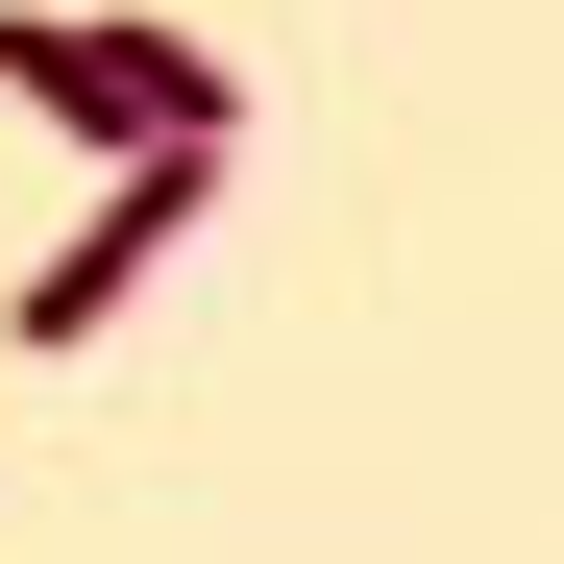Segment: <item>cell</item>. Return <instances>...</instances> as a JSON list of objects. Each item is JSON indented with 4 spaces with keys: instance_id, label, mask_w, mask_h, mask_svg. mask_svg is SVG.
Listing matches in <instances>:
<instances>
[{
    "instance_id": "obj_2",
    "label": "cell",
    "mask_w": 564,
    "mask_h": 564,
    "mask_svg": "<svg viewBox=\"0 0 564 564\" xmlns=\"http://www.w3.org/2000/svg\"><path fill=\"white\" fill-rule=\"evenodd\" d=\"M197 197H221V148H148V172H123V197H99V221H74V246L25 270V295H0V319H25V344H99V319L148 295V270H172V246H197Z\"/></svg>"
},
{
    "instance_id": "obj_1",
    "label": "cell",
    "mask_w": 564,
    "mask_h": 564,
    "mask_svg": "<svg viewBox=\"0 0 564 564\" xmlns=\"http://www.w3.org/2000/svg\"><path fill=\"white\" fill-rule=\"evenodd\" d=\"M0 99L25 123H74V148H246V74L197 50V25H74V0H0Z\"/></svg>"
}]
</instances>
